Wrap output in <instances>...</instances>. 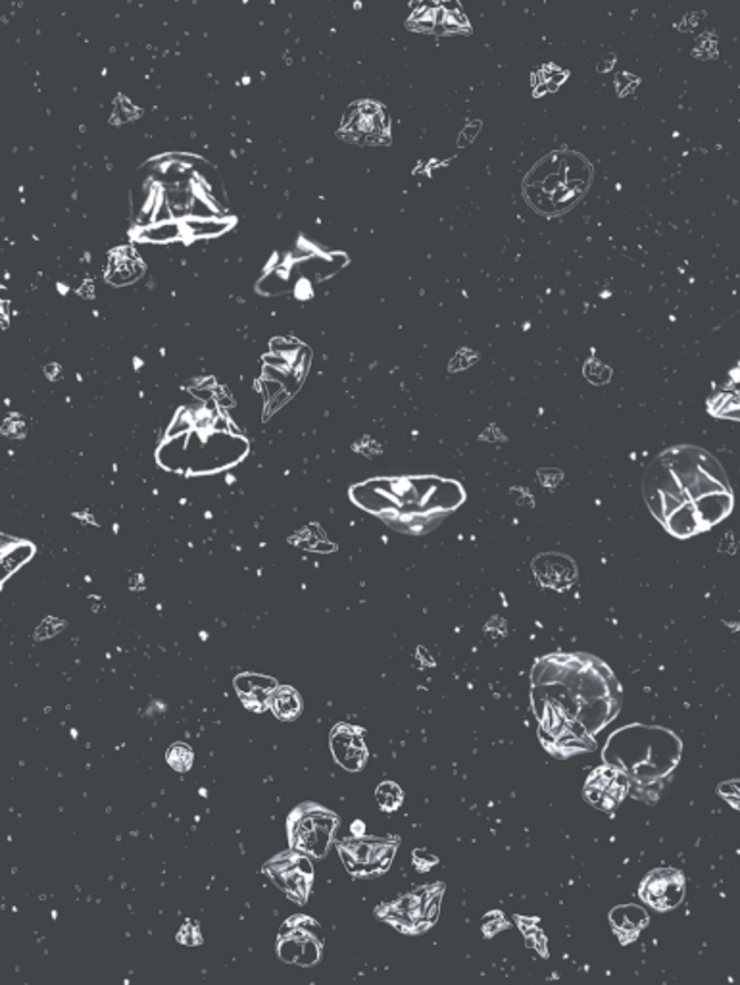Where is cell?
<instances>
[{
	"mask_svg": "<svg viewBox=\"0 0 740 985\" xmlns=\"http://www.w3.org/2000/svg\"><path fill=\"white\" fill-rule=\"evenodd\" d=\"M538 736L556 757L595 749V733L616 718L621 689L603 660L590 655H552L533 671Z\"/></svg>",
	"mask_w": 740,
	"mask_h": 985,
	"instance_id": "6da1fadb",
	"label": "cell"
},
{
	"mask_svg": "<svg viewBox=\"0 0 740 985\" xmlns=\"http://www.w3.org/2000/svg\"><path fill=\"white\" fill-rule=\"evenodd\" d=\"M646 503L677 537L716 526L733 506L726 472L710 453L676 447L654 460L645 475Z\"/></svg>",
	"mask_w": 740,
	"mask_h": 985,
	"instance_id": "7a4b0ae2",
	"label": "cell"
},
{
	"mask_svg": "<svg viewBox=\"0 0 740 985\" xmlns=\"http://www.w3.org/2000/svg\"><path fill=\"white\" fill-rule=\"evenodd\" d=\"M593 183L590 162L574 151H554L538 161L523 182V195L535 211L558 216L579 203Z\"/></svg>",
	"mask_w": 740,
	"mask_h": 985,
	"instance_id": "3957f363",
	"label": "cell"
},
{
	"mask_svg": "<svg viewBox=\"0 0 740 985\" xmlns=\"http://www.w3.org/2000/svg\"><path fill=\"white\" fill-rule=\"evenodd\" d=\"M443 883L423 885L381 906L378 916L407 935H420L435 924L443 901Z\"/></svg>",
	"mask_w": 740,
	"mask_h": 985,
	"instance_id": "277c9868",
	"label": "cell"
},
{
	"mask_svg": "<svg viewBox=\"0 0 740 985\" xmlns=\"http://www.w3.org/2000/svg\"><path fill=\"white\" fill-rule=\"evenodd\" d=\"M337 828L339 818L331 810L320 804H302L289 820L290 845L298 853L321 859L329 851Z\"/></svg>",
	"mask_w": 740,
	"mask_h": 985,
	"instance_id": "5b68a950",
	"label": "cell"
},
{
	"mask_svg": "<svg viewBox=\"0 0 740 985\" xmlns=\"http://www.w3.org/2000/svg\"><path fill=\"white\" fill-rule=\"evenodd\" d=\"M400 841L397 838L358 835L339 843L345 866L356 878H378L391 869Z\"/></svg>",
	"mask_w": 740,
	"mask_h": 985,
	"instance_id": "8992f818",
	"label": "cell"
},
{
	"mask_svg": "<svg viewBox=\"0 0 740 985\" xmlns=\"http://www.w3.org/2000/svg\"><path fill=\"white\" fill-rule=\"evenodd\" d=\"M407 25L408 30L429 35H467L472 31L458 0H420Z\"/></svg>",
	"mask_w": 740,
	"mask_h": 985,
	"instance_id": "52a82bcc",
	"label": "cell"
},
{
	"mask_svg": "<svg viewBox=\"0 0 740 985\" xmlns=\"http://www.w3.org/2000/svg\"><path fill=\"white\" fill-rule=\"evenodd\" d=\"M339 137L356 145H387L391 141V124L386 109L373 101H360L347 110Z\"/></svg>",
	"mask_w": 740,
	"mask_h": 985,
	"instance_id": "ba28073f",
	"label": "cell"
},
{
	"mask_svg": "<svg viewBox=\"0 0 740 985\" xmlns=\"http://www.w3.org/2000/svg\"><path fill=\"white\" fill-rule=\"evenodd\" d=\"M321 947H323V940H321L320 927L314 920L305 919V916L287 922L284 934L279 937V955L287 963L310 966L320 958Z\"/></svg>",
	"mask_w": 740,
	"mask_h": 985,
	"instance_id": "9c48e42d",
	"label": "cell"
},
{
	"mask_svg": "<svg viewBox=\"0 0 740 985\" xmlns=\"http://www.w3.org/2000/svg\"><path fill=\"white\" fill-rule=\"evenodd\" d=\"M268 872L271 880L281 887V890L295 899L297 903H305L310 890H312L314 870L310 861L298 853H285L268 864Z\"/></svg>",
	"mask_w": 740,
	"mask_h": 985,
	"instance_id": "30bf717a",
	"label": "cell"
},
{
	"mask_svg": "<svg viewBox=\"0 0 740 985\" xmlns=\"http://www.w3.org/2000/svg\"><path fill=\"white\" fill-rule=\"evenodd\" d=\"M631 791V781L616 767L596 768L585 783V799L595 809L614 812Z\"/></svg>",
	"mask_w": 740,
	"mask_h": 985,
	"instance_id": "8fae6325",
	"label": "cell"
},
{
	"mask_svg": "<svg viewBox=\"0 0 740 985\" xmlns=\"http://www.w3.org/2000/svg\"><path fill=\"white\" fill-rule=\"evenodd\" d=\"M640 899L654 911H674L685 899V876L679 870H654L640 883Z\"/></svg>",
	"mask_w": 740,
	"mask_h": 985,
	"instance_id": "7c38bea8",
	"label": "cell"
},
{
	"mask_svg": "<svg viewBox=\"0 0 740 985\" xmlns=\"http://www.w3.org/2000/svg\"><path fill=\"white\" fill-rule=\"evenodd\" d=\"M331 749L335 760L345 770L358 772L368 760V747L363 741V731L350 724H339L331 733Z\"/></svg>",
	"mask_w": 740,
	"mask_h": 985,
	"instance_id": "4fadbf2b",
	"label": "cell"
},
{
	"mask_svg": "<svg viewBox=\"0 0 740 985\" xmlns=\"http://www.w3.org/2000/svg\"><path fill=\"white\" fill-rule=\"evenodd\" d=\"M610 922L617 940L627 945V943L635 942L640 932L645 930L648 924V914L639 906H619L616 911H611Z\"/></svg>",
	"mask_w": 740,
	"mask_h": 985,
	"instance_id": "5bb4252c",
	"label": "cell"
},
{
	"mask_svg": "<svg viewBox=\"0 0 740 985\" xmlns=\"http://www.w3.org/2000/svg\"><path fill=\"white\" fill-rule=\"evenodd\" d=\"M535 572L541 577V582L548 587H566L574 582L575 577L572 561L559 555H546L538 558L535 563Z\"/></svg>",
	"mask_w": 740,
	"mask_h": 985,
	"instance_id": "9a60e30c",
	"label": "cell"
},
{
	"mask_svg": "<svg viewBox=\"0 0 740 985\" xmlns=\"http://www.w3.org/2000/svg\"><path fill=\"white\" fill-rule=\"evenodd\" d=\"M237 689H239L240 699L247 707L264 710L268 707L276 684L271 679H261L258 676H243L237 679Z\"/></svg>",
	"mask_w": 740,
	"mask_h": 985,
	"instance_id": "2e32d148",
	"label": "cell"
},
{
	"mask_svg": "<svg viewBox=\"0 0 740 985\" xmlns=\"http://www.w3.org/2000/svg\"><path fill=\"white\" fill-rule=\"evenodd\" d=\"M271 707H274L279 718L292 720V718H297L300 715L302 702H300V697H298L295 689L281 687V689H277L276 694L271 695Z\"/></svg>",
	"mask_w": 740,
	"mask_h": 985,
	"instance_id": "e0dca14e",
	"label": "cell"
},
{
	"mask_svg": "<svg viewBox=\"0 0 740 985\" xmlns=\"http://www.w3.org/2000/svg\"><path fill=\"white\" fill-rule=\"evenodd\" d=\"M376 796H378L381 809L387 810V812H392V810L399 809L400 804H402V799H404L402 789H400L397 783H392V781L381 783Z\"/></svg>",
	"mask_w": 740,
	"mask_h": 985,
	"instance_id": "ac0fdd59",
	"label": "cell"
},
{
	"mask_svg": "<svg viewBox=\"0 0 740 985\" xmlns=\"http://www.w3.org/2000/svg\"><path fill=\"white\" fill-rule=\"evenodd\" d=\"M167 765L177 772H187L193 767V751L187 745L177 743L167 751Z\"/></svg>",
	"mask_w": 740,
	"mask_h": 985,
	"instance_id": "d6986e66",
	"label": "cell"
}]
</instances>
